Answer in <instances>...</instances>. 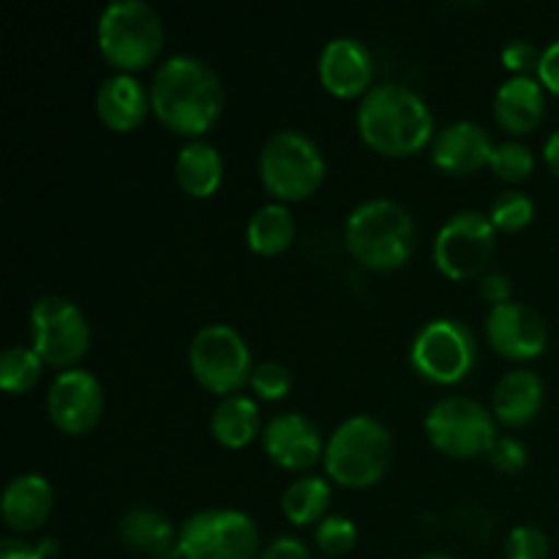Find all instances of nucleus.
Instances as JSON below:
<instances>
[{"instance_id":"2f4dec72","label":"nucleus","mask_w":559,"mask_h":559,"mask_svg":"<svg viewBox=\"0 0 559 559\" xmlns=\"http://www.w3.org/2000/svg\"><path fill=\"white\" fill-rule=\"evenodd\" d=\"M251 388H254L257 396L267 399V402H276V399H284L293 388V374L284 364L278 360H262V364H254L249 377Z\"/></svg>"},{"instance_id":"7ed1b4c3","label":"nucleus","mask_w":559,"mask_h":559,"mask_svg":"<svg viewBox=\"0 0 559 559\" xmlns=\"http://www.w3.org/2000/svg\"><path fill=\"white\" fill-rule=\"evenodd\" d=\"M347 249L371 271H393L409 260L415 249V222L399 202L374 197L349 211L344 224Z\"/></svg>"},{"instance_id":"5701e85b","label":"nucleus","mask_w":559,"mask_h":559,"mask_svg":"<svg viewBox=\"0 0 559 559\" xmlns=\"http://www.w3.org/2000/svg\"><path fill=\"white\" fill-rule=\"evenodd\" d=\"M175 178L191 197H211L222 186V153L207 140H189L175 156Z\"/></svg>"},{"instance_id":"473e14b6","label":"nucleus","mask_w":559,"mask_h":559,"mask_svg":"<svg viewBox=\"0 0 559 559\" xmlns=\"http://www.w3.org/2000/svg\"><path fill=\"white\" fill-rule=\"evenodd\" d=\"M540 52H544V49H538L533 41H527V38H513V41H508L506 47H502L500 58L502 66H506L508 71H513V76H530V71H538Z\"/></svg>"},{"instance_id":"ea45409f","label":"nucleus","mask_w":559,"mask_h":559,"mask_svg":"<svg viewBox=\"0 0 559 559\" xmlns=\"http://www.w3.org/2000/svg\"><path fill=\"white\" fill-rule=\"evenodd\" d=\"M415 559H456V557L442 555V551H426V555H420V557H415Z\"/></svg>"},{"instance_id":"4468645a","label":"nucleus","mask_w":559,"mask_h":559,"mask_svg":"<svg viewBox=\"0 0 559 559\" xmlns=\"http://www.w3.org/2000/svg\"><path fill=\"white\" fill-rule=\"evenodd\" d=\"M486 338L491 349L508 360H533L549 344L546 320L522 300H506L491 306L486 314Z\"/></svg>"},{"instance_id":"39448f33","label":"nucleus","mask_w":559,"mask_h":559,"mask_svg":"<svg viewBox=\"0 0 559 559\" xmlns=\"http://www.w3.org/2000/svg\"><path fill=\"white\" fill-rule=\"evenodd\" d=\"M98 49L118 71H140L156 60L164 47V22L145 0H112L102 9L96 25Z\"/></svg>"},{"instance_id":"20e7f679","label":"nucleus","mask_w":559,"mask_h":559,"mask_svg":"<svg viewBox=\"0 0 559 559\" xmlns=\"http://www.w3.org/2000/svg\"><path fill=\"white\" fill-rule=\"evenodd\" d=\"M393 459V437L382 420L353 415L333 429L325 442V469L331 480L349 489H366L382 480Z\"/></svg>"},{"instance_id":"58836bf2","label":"nucleus","mask_w":559,"mask_h":559,"mask_svg":"<svg viewBox=\"0 0 559 559\" xmlns=\"http://www.w3.org/2000/svg\"><path fill=\"white\" fill-rule=\"evenodd\" d=\"M544 158L551 167V173L559 175V129L551 131L549 140L544 142Z\"/></svg>"},{"instance_id":"dca6fc26","label":"nucleus","mask_w":559,"mask_h":559,"mask_svg":"<svg viewBox=\"0 0 559 559\" xmlns=\"http://www.w3.org/2000/svg\"><path fill=\"white\" fill-rule=\"evenodd\" d=\"M262 445L273 464L284 469H309L325 459L320 429L300 413H278L262 426Z\"/></svg>"},{"instance_id":"412c9836","label":"nucleus","mask_w":559,"mask_h":559,"mask_svg":"<svg viewBox=\"0 0 559 559\" xmlns=\"http://www.w3.org/2000/svg\"><path fill=\"white\" fill-rule=\"evenodd\" d=\"M546 96L538 76H508L495 93V118L511 134H527L544 120Z\"/></svg>"},{"instance_id":"a211bd4d","label":"nucleus","mask_w":559,"mask_h":559,"mask_svg":"<svg viewBox=\"0 0 559 559\" xmlns=\"http://www.w3.org/2000/svg\"><path fill=\"white\" fill-rule=\"evenodd\" d=\"M96 112L107 129L126 134L134 131L151 112V93L136 76L118 71L104 76L96 87Z\"/></svg>"},{"instance_id":"bb28decb","label":"nucleus","mask_w":559,"mask_h":559,"mask_svg":"<svg viewBox=\"0 0 559 559\" xmlns=\"http://www.w3.org/2000/svg\"><path fill=\"white\" fill-rule=\"evenodd\" d=\"M41 355L33 347H9L0 355V385L5 393H25L41 380Z\"/></svg>"},{"instance_id":"0eeeda50","label":"nucleus","mask_w":559,"mask_h":559,"mask_svg":"<svg viewBox=\"0 0 559 559\" xmlns=\"http://www.w3.org/2000/svg\"><path fill=\"white\" fill-rule=\"evenodd\" d=\"M180 559H257L260 530L238 508H205L180 524Z\"/></svg>"},{"instance_id":"4be33fe9","label":"nucleus","mask_w":559,"mask_h":559,"mask_svg":"<svg viewBox=\"0 0 559 559\" xmlns=\"http://www.w3.org/2000/svg\"><path fill=\"white\" fill-rule=\"evenodd\" d=\"M544 380L530 369H511L491 391V413L506 426H524L544 407Z\"/></svg>"},{"instance_id":"f8f14e48","label":"nucleus","mask_w":559,"mask_h":559,"mask_svg":"<svg viewBox=\"0 0 559 559\" xmlns=\"http://www.w3.org/2000/svg\"><path fill=\"white\" fill-rule=\"evenodd\" d=\"M497 246V229L480 211H456L442 222L435 238V262L448 278L480 276Z\"/></svg>"},{"instance_id":"f704fd0d","label":"nucleus","mask_w":559,"mask_h":559,"mask_svg":"<svg viewBox=\"0 0 559 559\" xmlns=\"http://www.w3.org/2000/svg\"><path fill=\"white\" fill-rule=\"evenodd\" d=\"M58 551V540L41 538L38 544H25L16 538L0 540V559H47Z\"/></svg>"},{"instance_id":"6ab92c4d","label":"nucleus","mask_w":559,"mask_h":559,"mask_svg":"<svg viewBox=\"0 0 559 559\" xmlns=\"http://www.w3.org/2000/svg\"><path fill=\"white\" fill-rule=\"evenodd\" d=\"M55 506V491L49 480L38 473H22L5 484L0 497V516L14 533H36L49 519Z\"/></svg>"},{"instance_id":"72a5a7b5","label":"nucleus","mask_w":559,"mask_h":559,"mask_svg":"<svg viewBox=\"0 0 559 559\" xmlns=\"http://www.w3.org/2000/svg\"><path fill=\"white\" fill-rule=\"evenodd\" d=\"M527 445L516 437H497V442L491 445L489 459L500 473H519V469L527 467Z\"/></svg>"},{"instance_id":"c9c22d12","label":"nucleus","mask_w":559,"mask_h":559,"mask_svg":"<svg viewBox=\"0 0 559 559\" xmlns=\"http://www.w3.org/2000/svg\"><path fill=\"white\" fill-rule=\"evenodd\" d=\"M257 559H314V557H311L309 546H306L300 538H295V535H278V538H273L271 544L260 551V557Z\"/></svg>"},{"instance_id":"9d476101","label":"nucleus","mask_w":559,"mask_h":559,"mask_svg":"<svg viewBox=\"0 0 559 559\" xmlns=\"http://www.w3.org/2000/svg\"><path fill=\"white\" fill-rule=\"evenodd\" d=\"M424 426L431 445L453 459H473L489 453L500 437L495 413L467 396L440 399L429 409Z\"/></svg>"},{"instance_id":"a878e982","label":"nucleus","mask_w":559,"mask_h":559,"mask_svg":"<svg viewBox=\"0 0 559 559\" xmlns=\"http://www.w3.org/2000/svg\"><path fill=\"white\" fill-rule=\"evenodd\" d=\"M331 484L320 475H300L293 484L284 489L282 495V511L298 527L306 524H320L328 516V506H331Z\"/></svg>"},{"instance_id":"f03ea898","label":"nucleus","mask_w":559,"mask_h":559,"mask_svg":"<svg viewBox=\"0 0 559 559\" xmlns=\"http://www.w3.org/2000/svg\"><path fill=\"white\" fill-rule=\"evenodd\" d=\"M358 131L366 145L385 156H413L435 142V115L413 87L382 82L358 107Z\"/></svg>"},{"instance_id":"1a4fd4ad","label":"nucleus","mask_w":559,"mask_h":559,"mask_svg":"<svg viewBox=\"0 0 559 559\" xmlns=\"http://www.w3.org/2000/svg\"><path fill=\"white\" fill-rule=\"evenodd\" d=\"M189 366L205 391L233 396L251 377V349L246 338L224 322H211L191 336Z\"/></svg>"},{"instance_id":"2eb2a0df","label":"nucleus","mask_w":559,"mask_h":559,"mask_svg":"<svg viewBox=\"0 0 559 559\" xmlns=\"http://www.w3.org/2000/svg\"><path fill=\"white\" fill-rule=\"evenodd\" d=\"M320 82L328 93L338 98H364L371 91V76H374V58L369 47L355 36H336L322 47Z\"/></svg>"},{"instance_id":"e433bc0d","label":"nucleus","mask_w":559,"mask_h":559,"mask_svg":"<svg viewBox=\"0 0 559 559\" xmlns=\"http://www.w3.org/2000/svg\"><path fill=\"white\" fill-rule=\"evenodd\" d=\"M535 74H538L540 85H544L546 91L559 96V38H555V41L540 52V63Z\"/></svg>"},{"instance_id":"f3484780","label":"nucleus","mask_w":559,"mask_h":559,"mask_svg":"<svg viewBox=\"0 0 559 559\" xmlns=\"http://www.w3.org/2000/svg\"><path fill=\"white\" fill-rule=\"evenodd\" d=\"M495 142L475 120H453L437 131L431 142V162L451 175H469L489 164Z\"/></svg>"},{"instance_id":"aec40b11","label":"nucleus","mask_w":559,"mask_h":559,"mask_svg":"<svg viewBox=\"0 0 559 559\" xmlns=\"http://www.w3.org/2000/svg\"><path fill=\"white\" fill-rule=\"evenodd\" d=\"M118 535L126 549L140 551L151 559H180V538L164 513L153 508L134 506L123 511L118 522Z\"/></svg>"},{"instance_id":"423d86ee","label":"nucleus","mask_w":559,"mask_h":559,"mask_svg":"<svg viewBox=\"0 0 559 559\" xmlns=\"http://www.w3.org/2000/svg\"><path fill=\"white\" fill-rule=\"evenodd\" d=\"M262 186L276 202L309 197L325 178V156L309 134L298 129L273 131L260 151Z\"/></svg>"},{"instance_id":"9b49d317","label":"nucleus","mask_w":559,"mask_h":559,"mask_svg":"<svg viewBox=\"0 0 559 559\" xmlns=\"http://www.w3.org/2000/svg\"><path fill=\"white\" fill-rule=\"evenodd\" d=\"M31 338L44 364L69 369L91 347V322L74 300L44 295L31 309Z\"/></svg>"},{"instance_id":"c85d7f7f","label":"nucleus","mask_w":559,"mask_h":559,"mask_svg":"<svg viewBox=\"0 0 559 559\" xmlns=\"http://www.w3.org/2000/svg\"><path fill=\"white\" fill-rule=\"evenodd\" d=\"M489 167L495 169L497 178L519 183V180H524L535 169V156L524 142L506 140L495 145V151H491V158H489Z\"/></svg>"},{"instance_id":"393cba45","label":"nucleus","mask_w":559,"mask_h":559,"mask_svg":"<svg viewBox=\"0 0 559 559\" xmlns=\"http://www.w3.org/2000/svg\"><path fill=\"white\" fill-rule=\"evenodd\" d=\"M295 238V218L284 202H265L257 207L246 224V240L251 251L262 257H276L289 249Z\"/></svg>"},{"instance_id":"b1692460","label":"nucleus","mask_w":559,"mask_h":559,"mask_svg":"<svg viewBox=\"0 0 559 559\" xmlns=\"http://www.w3.org/2000/svg\"><path fill=\"white\" fill-rule=\"evenodd\" d=\"M260 404L246 393L224 396L211 413V435L224 448H246L260 435Z\"/></svg>"},{"instance_id":"c756f323","label":"nucleus","mask_w":559,"mask_h":559,"mask_svg":"<svg viewBox=\"0 0 559 559\" xmlns=\"http://www.w3.org/2000/svg\"><path fill=\"white\" fill-rule=\"evenodd\" d=\"M317 546H320L325 555H347L349 549L358 540V527H355L353 519L338 516V513H328L320 524H317Z\"/></svg>"},{"instance_id":"4c0bfd02","label":"nucleus","mask_w":559,"mask_h":559,"mask_svg":"<svg viewBox=\"0 0 559 559\" xmlns=\"http://www.w3.org/2000/svg\"><path fill=\"white\" fill-rule=\"evenodd\" d=\"M478 293L484 295L491 306L506 304V300H511V278L500 271L484 273V276H480V284H478Z\"/></svg>"},{"instance_id":"cd10ccee","label":"nucleus","mask_w":559,"mask_h":559,"mask_svg":"<svg viewBox=\"0 0 559 559\" xmlns=\"http://www.w3.org/2000/svg\"><path fill=\"white\" fill-rule=\"evenodd\" d=\"M535 216V202L533 197L524 194V191L508 189L500 191V194L491 200L489 218L495 224V229H502V233H519V229L527 227Z\"/></svg>"},{"instance_id":"f257e3e1","label":"nucleus","mask_w":559,"mask_h":559,"mask_svg":"<svg viewBox=\"0 0 559 559\" xmlns=\"http://www.w3.org/2000/svg\"><path fill=\"white\" fill-rule=\"evenodd\" d=\"M151 109L169 131L200 140L224 109V85L216 71L194 55H169L153 71Z\"/></svg>"},{"instance_id":"ddd939ff","label":"nucleus","mask_w":559,"mask_h":559,"mask_svg":"<svg viewBox=\"0 0 559 559\" xmlns=\"http://www.w3.org/2000/svg\"><path fill=\"white\" fill-rule=\"evenodd\" d=\"M49 420L66 435H85L104 415V388L87 369H66L47 391Z\"/></svg>"},{"instance_id":"7c9ffc66","label":"nucleus","mask_w":559,"mask_h":559,"mask_svg":"<svg viewBox=\"0 0 559 559\" xmlns=\"http://www.w3.org/2000/svg\"><path fill=\"white\" fill-rule=\"evenodd\" d=\"M506 559H549V535L535 524H519L506 538Z\"/></svg>"},{"instance_id":"6e6552de","label":"nucleus","mask_w":559,"mask_h":559,"mask_svg":"<svg viewBox=\"0 0 559 559\" xmlns=\"http://www.w3.org/2000/svg\"><path fill=\"white\" fill-rule=\"evenodd\" d=\"M409 364L429 382L453 385L462 382L478 364V338L462 320L437 317L415 333Z\"/></svg>"}]
</instances>
